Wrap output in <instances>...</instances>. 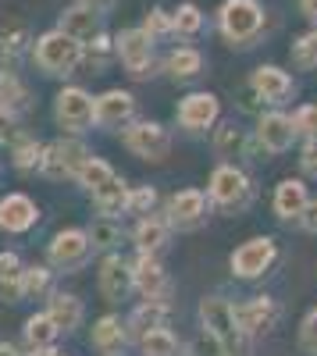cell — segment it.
<instances>
[{
    "instance_id": "obj_33",
    "label": "cell",
    "mask_w": 317,
    "mask_h": 356,
    "mask_svg": "<svg viewBox=\"0 0 317 356\" xmlns=\"http://www.w3.org/2000/svg\"><path fill=\"white\" fill-rule=\"evenodd\" d=\"M293 61L296 68H317V25L293 43Z\"/></svg>"
},
{
    "instance_id": "obj_18",
    "label": "cell",
    "mask_w": 317,
    "mask_h": 356,
    "mask_svg": "<svg viewBox=\"0 0 317 356\" xmlns=\"http://www.w3.org/2000/svg\"><path fill=\"white\" fill-rule=\"evenodd\" d=\"M36 218H40V211L29 196L11 193V196L0 200V228L4 232H25V228L36 225Z\"/></svg>"
},
{
    "instance_id": "obj_27",
    "label": "cell",
    "mask_w": 317,
    "mask_h": 356,
    "mask_svg": "<svg viewBox=\"0 0 317 356\" xmlns=\"http://www.w3.org/2000/svg\"><path fill=\"white\" fill-rule=\"evenodd\" d=\"M168 243V221L164 218H143L136 225V246L143 253H157Z\"/></svg>"
},
{
    "instance_id": "obj_6",
    "label": "cell",
    "mask_w": 317,
    "mask_h": 356,
    "mask_svg": "<svg viewBox=\"0 0 317 356\" xmlns=\"http://www.w3.org/2000/svg\"><path fill=\"white\" fill-rule=\"evenodd\" d=\"M93 154L86 150L82 143H75V139H61V143H54V146H47L43 150V164H40V171L47 175V178H54V182H61V178H75L79 175V168L90 161Z\"/></svg>"
},
{
    "instance_id": "obj_19",
    "label": "cell",
    "mask_w": 317,
    "mask_h": 356,
    "mask_svg": "<svg viewBox=\"0 0 317 356\" xmlns=\"http://www.w3.org/2000/svg\"><path fill=\"white\" fill-rule=\"evenodd\" d=\"M132 289V271L122 257H107L100 264V292L107 296V303H122Z\"/></svg>"
},
{
    "instance_id": "obj_7",
    "label": "cell",
    "mask_w": 317,
    "mask_h": 356,
    "mask_svg": "<svg viewBox=\"0 0 317 356\" xmlns=\"http://www.w3.org/2000/svg\"><path fill=\"white\" fill-rule=\"evenodd\" d=\"M54 118H57V125L68 129V132H86L93 122V100L86 89L79 86H65L61 93H57L54 100Z\"/></svg>"
},
{
    "instance_id": "obj_13",
    "label": "cell",
    "mask_w": 317,
    "mask_h": 356,
    "mask_svg": "<svg viewBox=\"0 0 317 356\" xmlns=\"http://www.w3.org/2000/svg\"><path fill=\"white\" fill-rule=\"evenodd\" d=\"M207 218V196L200 193V189H182L171 196L168 203V225H175V228H196L200 221Z\"/></svg>"
},
{
    "instance_id": "obj_41",
    "label": "cell",
    "mask_w": 317,
    "mask_h": 356,
    "mask_svg": "<svg viewBox=\"0 0 317 356\" xmlns=\"http://www.w3.org/2000/svg\"><path fill=\"white\" fill-rule=\"evenodd\" d=\"M293 125H296V132H303V136L317 139V104L300 107V111L293 114Z\"/></svg>"
},
{
    "instance_id": "obj_8",
    "label": "cell",
    "mask_w": 317,
    "mask_h": 356,
    "mask_svg": "<svg viewBox=\"0 0 317 356\" xmlns=\"http://www.w3.org/2000/svg\"><path fill=\"white\" fill-rule=\"evenodd\" d=\"M278 260V246L271 235H257V239L243 243L232 253V275L236 278H261L268 267Z\"/></svg>"
},
{
    "instance_id": "obj_5",
    "label": "cell",
    "mask_w": 317,
    "mask_h": 356,
    "mask_svg": "<svg viewBox=\"0 0 317 356\" xmlns=\"http://www.w3.org/2000/svg\"><path fill=\"white\" fill-rule=\"evenodd\" d=\"M207 196L221 207V211H243L250 203L253 189H250V178L232 168V164H221L214 175H211V186H207Z\"/></svg>"
},
{
    "instance_id": "obj_25",
    "label": "cell",
    "mask_w": 317,
    "mask_h": 356,
    "mask_svg": "<svg viewBox=\"0 0 317 356\" xmlns=\"http://www.w3.org/2000/svg\"><path fill=\"white\" fill-rule=\"evenodd\" d=\"M164 317H168V307L147 300V303H143V307L132 314V321H129V335H132V339H143V335H150V332L164 328Z\"/></svg>"
},
{
    "instance_id": "obj_21",
    "label": "cell",
    "mask_w": 317,
    "mask_h": 356,
    "mask_svg": "<svg viewBox=\"0 0 317 356\" xmlns=\"http://www.w3.org/2000/svg\"><path fill=\"white\" fill-rule=\"evenodd\" d=\"M307 203H310V196H307V186L300 182V178H285V182H278V189H275V214L282 221L300 218Z\"/></svg>"
},
{
    "instance_id": "obj_16",
    "label": "cell",
    "mask_w": 317,
    "mask_h": 356,
    "mask_svg": "<svg viewBox=\"0 0 317 356\" xmlns=\"http://www.w3.org/2000/svg\"><path fill=\"white\" fill-rule=\"evenodd\" d=\"M132 285L147 296L150 303H164V296H168V275H164V267L154 253H143L132 267Z\"/></svg>"
},
{
    "instance_id": "obj_36",
    "label": "cell",
    "mask_w": 317,
    "mask_h": 356,
    "mask_svg": "<svg viewBox=\"0 0 317 356\" xmlns=\"http://www.w3.org/2000/svg\"><path fill=\"white\" fill-rule=\"evenodd\" d=\"M50 289L47 267H22V296H43Z\"/></svg>"
},
{
    "instance_id": "obj_43",
    "label": "cell",
    "mask_w": 317,
    "mask_h": 356,
    "mask_svg": "<svg viewBox=\"0 0 317 356\" xmlns=\"http://www.w3.org/2000/svg\"><path fill=\"white\" fill-rule=\"evenodd\" d=\"M154 200H157V193H154L150 186H143V189L129 193V207H125V211H132V214H147L150 207H154Z\"/></svg>"
},
{
    "instance_id": "obj_9",
    "label": "cell",
    "mask_w": 317,
    "mask_h": 356,
    "mask_svg": "<svg viewBox=\"0 0 317 356\" xmlns=\"http://www.w3.org/2000/svg\"><path fill=\"white\" fill-rule=\"evenodd\" d=\"M125 146L143 161H164L168 150H171V136L157 122H139L125 132Z\"/></svg>"
},
{
    "instance_id": "obj_34",
    "label": "cell",
    "mask_w": 317,
    "mask_h": 356,
    "mask_svg": "<svg viewBox=\"0 0 317 356\" xmlns=\"http://www.w3.org/2000/svg\"><path fill=\"white\" fill-rule=\"evenodd\" d=\"M75 178H79V182H82L86 189H90V193H93V189H100V186L107 182V178H114V171H111V168H107L104 161H97V157H90V161H86V164L79 168V175H75Z\"/></svg>"
},
{
    "instance_id": "obj_44",
    "label": "cell",
    "mask_w": 317,
    "mask_h": 356,
    "mask_svg": "<svg viewBox=\"0 0 317 356\" xmlns=\"http://www.w3.org/2000/svg\"><path fill=\"white\" fill-rule=\"evenodd\" d=\"M300 164H303V171H307V175H314V178H317V139H310V143L303 146Z\"/></svg>"
},
{
    "instance_id": "obj_38",
    "label": "cell",
    "mask_w": 317,
    "mask_h": 356,
    "mask_svg": "<svg viewBox=\"0 0 317 356\" xmlns=\"http://www.w3.org/2000/svg\"><path fill=\"white\" fill-rule=\"evenodd\" d=\"M15 164H18L22 171H33V168H40V164H43V146H40L36 139L22 143L18 150H15Z\"/></svg>"
},
{
    "instance_id": "obj_20",
    "label": "cell",
    "mask_w": 317,
    "mask_h": 356,
    "mask_svg": "<svg viewBox=\"0 0 317 356\" xmlns=\"http://www.w3.org/2000/svg\"><path fill=\"white\" fill-rule=\"evenodd\" d=\"M57 33L72 36L75 43H86V40H93V36L100 33V15H97L93 8H82V4H75V8L61 11V22H57Z\"/></svg>"
},
{
    "instance_id": "obj_32",
    "label": "cell",
    "mask_w": 317,
    "mask_h": 356,
    "mask_svg": "<svg viewBox=\"0 0 317 356\" xmlns=\"http://www.w3.org/2000/svg\"><path fill=\"white\" fill-rule=\"evenodd\" d=\"M239 150H243V132L228 122V125H221L218 132H214V154L218 157H239Z\"/></svg>"
},
{
    "instance_id": "obj_37",
    "label": "cell",
    "mask_w": 317,
    "mask_h": 356,
    "mask_svg": "<svg viewBox=\"0 0 317 356\" xmlns=\"http://www.w3.org/2000/svg\"><path fill=\"white\" fill-rule=\"evenodd\" d=\"M143 33H147L150 40H161V36H168V33H175V25H171V15L161 11V8H154V11L147 15V22H143Z\"/></svg>"
},
{
    "instance_id": "obj_3",
    "label": "cell",
    "mask_w": 317,
    "mask_h": 356,
    "mask_svg": "<svg viewBox=\"0 0 317 356\" xmlns=\"http://www.w3.org/2000/svg\"><path fill=\"white\" fill-rule=\"evenodd\" d=\"M33 57H36V65H40L43 75H72L79 68V61H82V43H75L72 36H65V33L54 29V33L36 40Z\"/></svg>"
},
{
    "instance_id": "obj_51",
    "label": "cell",
    "mask_w": 317,
    "mask_h": 356,
    "mask_svg": "<svg viewBox=\"0 0 317 356\" xmlns=\"http://www.w3.org/2000/svg\"><path fill=\"white\" fill-rule=\"evenodd\" d=\"M36 356H61V353H54V349H40Z\"/></svg>"
},
{
    "instance_id": "obj_28",
    "label": "cell",
    "mask_w": 317,
    "mask_h": 356,
    "mask_svg": "<svg viewBox=\"0 0 317 356\" xmlns=\"http://www.w3.org/2000/svg\"><path fill=\"white\" fill-rule=\"evenodd\" d=\"M93 346L100 349V353H118L122 346H125V332H122V321L118 317H100L97 321V328H93Z\"/></svg>"
},
{
    "instance_id": "obj_39",
    "label": "cell",
    "mask_w": 317,
    "mask_h": 356,
    "mask_svg": "<svg viewBox=\"0 0 317 356\" xmlns=\"http://www.w3.org/2000/svg\"><path fill=\"white\" fill-rule=\"evenodd\" d=\"M86 235H90V243H93V246H114V243L122 239V232H118V225H114L111 218L97 221V225H93L90 232H86Z\"/></svg>"
},
{
    "instance_id": "obj_1",
    "label": "cell",
    "mask_w": 317,
    "mask_h": 356,
    "mask_svg": "<svg viewBox=\"0 0 317 356\" xmlns=\"http://www.w3.org/2000/svg\"><path fill=\"white\" fill-rule=\"evenodd\" d=\"M218 25L232 47H250L264 29V8L257 0H225L218 11Z\"/></svg>"
},
{
    "instance_id": "obj_24",
    "label": "cell",
    "mask_w": 317,
    "mask_h": 356,
    "mask_svg": "<svg viewBox=\"0 0 317 356\" xmlns=\"http://www.w3.org/2000/svg\"><path fill=\"white\" fill-rule=\"evenodd\" d=\"M47 317L57 324V332H72V328H79V321H82V303L75 300V296L57 292L54 300H50V310H47Z\"/></svg>"
},
{
    "instance_id": "obj_15",
    "label": "cell",
    "mask_w": 317,
    "mask_h": 356,
    "mask_svg": "<svg viewBox=\"0 0 317 356\" xmlns=\"http://www.w3.org/2000/svg\"><path fill=\"white\" fill-rule=\"evenodd\" d=\"M293 139H296V125H293V118L282 114V111L264 114L261 125H257V143L271 154H285L293 146Z\"/></svg>"
},
{
    "instance_id": "obj_31",
    "label": "cell",
    "mask_w": 317,
    "mask_h": 356,
    "mask_svg": "<svg viewBox=\"0 0 317 356\" xmlns=\"http://www.w3.org/2000/svg\"><path fill=\"white\" fill-rule=\"evenodd\" d=\"M29 104V93H25V86L8 72L4 79H0V111H8V114H15V111H22Z\"/></svg>"
},
{
    "instance_id": "obj_35",
    "label": "cell",
    "mask_w": 317,
    "mask_h": 356,
    "mask_svg": "<svg viewBox=\"0 0 317 356\" xmlns=\"http://www.w3.org/2000/svg\"><path fill=\"white\" fill-rule=\"evenodd\" d=\"M171 25H175V33L193 36V33H200V29H204V15H200L196 4H182L175 15H171Z\"/></svg>"
},
{
    "instance_id": "obj_10",
    "label": "cell",
    "mask_w": 317,
    "mask_h": 356,
    "mask_svg": "<svg viewBox=\"0 0 317 356\" xmlns=\"http://www.w3.org/2000/svg\"><path fill=\"white\" fill-rule=\"evenodd\" d=\"M236 314V324L243 335H261V332H271L275 321H278V303L268 300V296H253V300L232 307Z\"/></svg>"
},
{
    "instance_id": "obj_30",
    "label": "cell",
    "mask_w": 317,
    "mask_h": 356,
    "mask_svg": "<svg viewBox=\"0 0 317 356\" xmlns=\"http://www.w3.org/2000/svg\"><path fill=\"white\" fill-rule=\"evenodd\" d=\"M139 349H143V356H179V342H175V335H171L168 328H157L150 335H143Z\"/></svg>"
},
{
    "instance_id": "obj_12",
    "label": "cell",
    "mask_w": 317,
    "mask_h": 356,
    "mask_svg": "<svg viewBox=\"0 0 317 356\" xmlns=\"http://www.w3.org/2000/svg\"><path fill=\"white\" fill-rule=\"evenodd\" d=\"M136 114V100L125 89H107V93L93 104V122L104 125V129H118V125H129Z\"/></svg>"
},
{
    "instance_id": "obj_23",
    "label": "cell",
    "mask_w": 317,
    "mask_h": 356,
    "mask_svg": "<svg viewBox=\"0 0 317 356\" xmlns=\"http://www.w3.org/2000/svg\"><path fill=\"white\" fill-rule=\"evenodd\" d=\"M164 72L171 79H193L204 72V54L193 50V47H179V50H171L168 54V61H164Z\"/></svg>"
},
{
    "instance_id": "obj_50",
    "label": "cell",
    "mask_w": 317,
    "mask_h": 356,
    "mask_svg": "<svg viewBox=\"0 0 317 356\" xmlns=\"http://www.w3.org/2000/svg\"><path fill=\"white\" fill-rule=\"evenodd\" d=\"M8 75V61H4V57H0V79H4Z\"/></svg>"
},
{
    "instance_id": "obj_46",
    "label": "cell",
    "mask_w": 317,
    "mask_h": 356,
    "mask_svg": "<svg viewBox=\"0 0 317 356\" xmlns=\"http://www.w3.org/2000/svg\"><path fill=\"white\" fill-rule=\"evenodd\" d=\"M8 136H11V114L0 111V139H8Z\"/></svg>"
},
{
    "instance_id": "obj_17",
    "label": "cell",
    "mask_w": 317,
    "mask_h": 356,
    "mask_svg": "<svg viewBox=\"0 0 317 356\" xmlns=\"http://www.w3.org/2000/svg\"><path fill=\"white\" fill-rule=\"evenodd\" d=\"M250 89L261 100H268V104H282L285 97L293 93V75L275 68V65H261V68L250 75Z\"/></svg>"
},
{
    "instance_id": "obj_42",
    "label": "cell",
    "mask_w": 317,
    "mask_h": 356,
    "mask_svg": "<svg viewBox=\"0 0 317 356\" xmlns=\"http://www.w3.org/2000/svg\"><path fill=\"white\" fill-rule=\"evenodd\" d=\"M25 25H11V29H0V47H4L8 54H22L25 47Z\"/></svg>"
},
{
    "instance_id": "obj_47",
    "label": "cell",
    "mask_w": 317,
    "mask_h": 356,
    "mask_svg": "<svg viewBox=\"0 0 317 356\" xmlns=\"http://www.w3.org/2000/svg\"><path fill=\"white\" fill-rule=\"evenodd\" d=\"M300 4H303V11H307V18L317 25V0H300Z\"/></svg>"
},
{
    "instance_id": "obj_4",
    "label": "cell",
    "mask_w": 317,
    "mask_h": 356,
    "mask_svg": "<svg viewBox=\"0 0 317 356\" xmlns=\"http://www.w3.org/2000/svg\"><path fill=\"white\" fill-rule=\"evenodd\" d=\"M114 50H118L122 65L132 79H150L157 75V61H154V40L143 33V29H125V33L114 40Z\"/></svg>"
},
{
    "instance_id": "obj_49",
    "label": "cell",
    "mask_w": 317,
    "mask_h": 356,
    "mask_svg": "<svg viewBox=\"0 0 317 356\" xmlns=\"http://www.w3.org/2000/svg\"><path fill=\"white\" fill-rule=\"evenodd\" d=\"M0 356H18V353H15V346H8V342H0Z\"/></svg>"
},
{
    "instance_id": "obj_48",
    "label": "cell",
    "mask_w": 317,
    "mask_h": 356,
    "mask_svg": "<svg viewBox=\"0 0 317 356\" xmlns=\"http://www.w3.org/2000/svg\"><path fill=\"white\" fill-rule=\"evenodd\" d=\"M79 4H82V8H93V11H100V8L107 4V0H79Z\"/></svg>"
},
{
    "instance_id": "obj_11",
    "label": "cell",
    "mask_w": 317,
    "mask_h": 356,
    "mask_svg": "<svg viewBox=\"0 0 317 356\" xmlns=\"http://www.w3.org/2000/svg\"><path fill=\"white\" fill-rule=\"evenodd\" d=\"M90 246H93L90 235L79 232V228H68L50 243V264L61 267V271H75V267H82L86 257H90Z\"/></svg>"
},
{
    "instance_id": "obj_2",
    "label": "cell",
    "mask_w": 317,
    "mask_h": 356,
    "mask_svg": "<svg viewBox=\"0 0 317 356\" xmlns=\"http://www.w3.org/2000/svg\"><path fill=\"white\" fill-rule=\"evenodd\" d=\"M200 321H204V332L225 349V356H239L246 349V335L239 332L232 303H225L221 296H207L200 303Z\"/></svg>"
},
{
    "instance_id": "obj_29",
    "label": "cell",
    "mask_w": 317,
    "mask_h": 356,
    "mask_svg": "<svg viewBox=\"0 0 317 356\" xmlns=\"http://www.w3.org/2000/svg\"><path fill=\"white\" fill-rule=\"evenodd\" d=\"M57 335H61V332H57V324H54L47 314H33V317L25 321V342L33 346L36 353H40V349H50Z\"/></svg>"
},
{
    "instance_id": "obj_22",
    "label": "cell",
    "mask_w": 317,
    "mask_h": 356,
    "mask_svg": "<svg viewBox=\"0 0 317 356\" xmlns=\"http://www.w3.org/2000/svg\"><path fill=\"white\" fill-rule=\"evenodd\" d=\"M93 203L100 207V214H104V218L122 214L125 207H129V189H125V182H122L118 175L107 178V182H104L100 189H93Z\"/></svg>"
},
{
    "instance_id": "obj_45",
    "label": "cell",
    "mask_w": 317,
    "mask_h": 356,
    "mask_svg": "<svg viewBox=\"0 0 317 356\" xmlns=\"http://www.w3.org/2000/svg\"><path fill=\"white\" fill-rule=\"evenodd\" d=\"M300 225H303V232L317 235V200H310V203L303 207V214H300Z\"/></svg>"
},
{
    "instance_id": "obj_14",
    "label": "cell",
    "mask_w": 317,
    "mask_h": 356,
    "mask_svg": "<svg viewBox=\"0 0 317 356\" xmlns=\"http://www.w3.org/2000/svg\"><path fill=\"white\" fill-rule=\"evenodd\" d=\"M218 114H221V104H218L214 93H193L179 107V125L189 129V132H204L218 122Z\"/></svg>"
},
{
    "instance_id": "obj_26",
    "label": "cell",
    "mask_w": 317,
    "mask_h": 356,
    "mask_svg": "<svg viewBox=\"0 0 317 356\" xmlns=\"http://www.w3.org/2000/svg\"><path fill=\"white\" fill-rule=\"evenodd\" d=\"M0 300L4 303L22 300V264L15 253H0Z\"/></svg>"
},
{
    "instance_id": "obj_40",
    "label": "cell",
    "mask_w": 317,
    "mask_h": 356,
    "mask_svg": "<svg viewBox=\"0 0 317 356\" xmlns=\"http://www.w3.org/2000/svg\"><path fill=\"white\" fill-rule=\"evenodd\" d=\"M300 349L303 353H310V356H317V307L303 317V324H300Z\"/></svg>"
}]
</instances>
